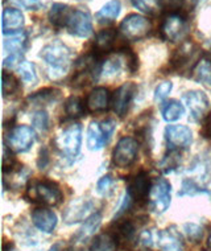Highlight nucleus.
Instances as JSON below:
<instances>
[{"label": "nucleus", "mask_w": 211, "mask_h": 251, "mask_svg": "<svg viewBox=\"0 0 211 251\" xmlns=\"http://www.w3.org/2000/svg\"><path fill=\"white\" fill-rule=\"evenodd\" d=\"M40 57L47 62L54 75H64L71 60V50L65 44L54 41L41 49Z\"/></svg>", "instance_id": "nucleus-1"}, {"label": "nucleus", "mask_w": 211, "mask_h": 251, "mask_svg": "<svg viewBox=\"0 0 211 251\" xmlns=\"http://www.w3.org/2000/svg\"><path fill=\"white\" fill-rule=\"evenodd\" d=\"M209 164L206 160H197L193 164V167L188 171L186 177L182 181L181 192L178 193L180 196H194L197 193H207L205 189V185L209 181L210 174H209Z\"/></svg>", "instance_id": "nucleus-2"}, {"label": "nucleus", "mask_w": 211, "mask_h": 251, "mask_svg": "<svg viewBox=\"0 0 211 251\" xmlns=\"http://www.w3.org/2000/svg\"><path fill=\"white\" fill-rule=\"evenodd\" d=\"M26 196L29 197L30 201L41 202L47 206H57L64 199L60 186L57 185L56 182L47 181V180L30 182L26 191Z\"/></svg>", "instance_id": "nucleus-3"}, {"label": "nucleus", "mask_w": 211, "mask_h": 251, "mask_svg": "<svg viewBox=\"0 0 211 251\" xmlns=\"http://www.w3.org/2000/svg\"><path fill=\"white\" fill-rule=\"evenodd\" d=\"M102 73V68L98 62L96 54H86L78 58L74 64V86H87L91 82H94L98 75Z\"/></svg>", "instance_id": "nucleus-4"}, {"label": "nucleus", "mask_w": 211, "mask_h": 251, "mask_svg": "<svg viewBox=\"0 0 211 251\" xmlns=\"http://www.w3.org/2000/svg\"><path fill=\"white\" fill-rule=\"evenodd\" d=\"M201 57V50L193 41H185L181 47L173 53L170 58V65L177 73H188L189 70H194Z\"/></svg>", "instance_id": "nucleus-5"}, {"label": "nucleus", "mask_w": 211, "mask_h": 251, "mask_svg": "<svg viewBox=\"0 0 211 251\" xmlns=\"http://www.w3.org/2000/svg\"><path fill=\"white\" fill-rule=\"evenodd\" d=\"M151 29V22L141 15H138V13L128 15L119 26V30H120L123 37L129 40V41H138V40L147 37Z\"/></svg>", "instance_id": "nucleus-6"}, {"label": "nucleus", "mask_w": 211, "mask_h": 251, "mask_svg": "<svg viewBox=\"0 0 211 251\" xmlns=\"http://www.w3.org/2000/svg\"><path fill=\"white\" fill-rule=\"evenodd\" d=\"M56 144L58 150L66 157L73 159L78 155L82 144V128L79 125H71L65 128L56 139Z\"/></svg>", "instance_id": "nucleus-7"}, {"label": "nucleus", "mask_w": 211, "mask_h": 251, "mask_svg": "<svg viewBox=\"0 0 211 251\" xmlns=\"http://www.w3.org/2000/svg\"><path fill=\"white\" fill-rule=\"evenodd\" d=\"M115 131V122L106 121L103 123L93 122L87 130V147L91 151H99L108 143Z\"/></svg>", "instance_id": "nucleus-8"}, {"label": "nucleus", "mask_w": 211, "mask_h": 251, "mask_svg": "<svg viewBox=\"0 0 211 251\" xmlns=\"http://www.w3.org/2000/svg\"><path fill=\"white\" fill-rule=\"evenodd\" d=\"M139 144L132 138H121L112 152V161L119 168H127L132 165L138 157Z\"/></svg>", "instance_id": "nucleus-9"}, {"label": "nucleus", "mask_w": 211, "mask_h": 251, "mask_svg": "<svg viewBox=\"0 0 211 251\" xmlns=\"http://www.w3.org/2000/svg\"><path fill=\"white\" fill-rule=\"evenodd\" d=\"M188 20L186 16L180 15V13H170L165 18L163 26H161V33L166 41L170 43H177L185 37L188 32Z\"/></svg>", "instance_id": "nucleus-10"}, {"label": "nucleus", "mask_w": 211, "mask_h": 251, "mask_svg": "<svg viewBox=\"0 0 211 251\" xmlns=\"http://www.w3.org/2000/svg\"><path fill=\"white\" fill-rule=\"evenodd\" d=\"M172 186L170 182L165 178H159L157 181L152 185L151 193H149V201H151V208L156 213H164L168 210L172 200Z\"/></svg>", "instance_id": "nucleus-11"}, {"label": "nucleus", "mask_w": 211, "mask_h": 251, "mask_svg": "<svg viewBox=\"0 0 211 251\" xmlns=\"http://www.w3.org/2000/svg\"><path fill=\"white\" fill-rule=\"evenodd\" d=\"M182 100L189 110L191 119L195 122L201 121L210 110V100L206 94L201 90H193L186 93L185 96L182 97Z\"/></svg>", "instance_id": "nucleus-12"}, {"label": "nucleus", "mask_w": 211, "mask_h": 251, "mask_svg": "<svg viewBox=\"0 0 211 251\" xmlns=\"http://www.w3.org/2000/svg\"><path fill=\"white\" fill-rule=\"evenodd\" d=\"M7 143L12 151H28L35 143V130L28 126H16L7 136Z\"/></svg>", "instance_id": "nucleus-13"}, {"label": "nucleus", "mask_w": 211, "mask_h": 251, "mask_svg": "<svg viewBox=\"0 0 211 251\" xmlns=\"http://www.w3.org/2000/svg\"><path fill=\"white\" fill-rule=\"evenodd\" d=\"M66 29L69 30L70 35L87 39L93 35V22H91L90 13L86 11L74 9L70 16Z\"/></svg>", "instance_id": "nucleus-14"}, {"label": "nucleus", "mask_w": 211, "mask_h": 251, "mask_svg": "<svg viewBox=\"0 0 211 251\" xmlns=\"http://www.w3.org/2000/svg\"><path fill=\"white\" fill-rule=\"evenodd\" d=\"M136 85L132 82L123 83L112 97V107L114 111L117 113L119 117H124L125 113L128 111V107L132 100H134L135 94H136Z\"/></svg>", "instance_id": "nucleus-15"}, {"label": "nucleus", "mask_w": 211, "mask_h": 251, "mask_svg": "<svg viewBox=\"0 0 211 251\" xmlns=\"http://www.w3.org/2000/svg\"><path fill=\"white\" fill-rule=\"evenodd\" d=\"M151 181L145 172H140L136 176L129 180L128 184V195L131 196L132 201L141 203L145 200L149 199L151 193Z\"/></svg>", "instance_id": "nucleus-16"}, {"label": "nucleus", "mask_w": 211, "mask_h": 251, "mask_svg": "<svg viewBox=\"0 0 211 251\" xmlns=\"http://www.w3.org/2000/svg\"><path fill=\"white\" fill-rule=\"evenodd\" d=\"M93 209V202L86 199H77L69 203V206L65 209L64 221L68 225H73L77 222L83 221Z\"/></svg>", "instance_id": "nucleus-17"}, {"label": "nucleus", "mask_w": 211, "mask_h": 251, "mask_svg": "<svg viewBox=\"0 0 211 251\" xmlns=\"http://www.w3.org/2000/svg\"><path fill=\"white\" fill-rule=\"evenodd\" d=\"M165 136L172 148H188L193 142L191 130L186 126H168L165 130Z\"/></svg>", "instance_id": "nucleus-18"}, {"label": "nucleus", "mask_w": 211, "mask_h": 251, "mask_svg": "<svg viewBox=\"0 0 211 251\" xmlns=\"http://www.w3.org/2000/svg\"><path fill=\"white\" fill-rule=\"evenodd\" d=\"M156 245L161 251H182L184 242L180 234L170 229L160 230L156 234Z\"/></svg>", "instance_id": "nucleus-19"}, {"label": "nucleus", "mask_w": 211, "mask_h": 251, "mask_svg": "<svg viewBox=\"0 0 211 251\" xmlns=\"http://www.w3.org/2000/svg\"><path fill=\"white\" fill-rule=\"evenodd\" d=\"M32 222L33 225L43 233H53L57 226L56 213L45 208H37L32 212Z\"/></svg>", "instance_id": "nucleus-20"}, {"label": "nucleus", "mask_w": 211, "mask_h": 251, "mask_svg": "<svg viewBox=\"0 0 211 251\" xmlns=\"http://www.w3.org/2000/svg\"><path fill=\"white\" fill-rule=\"evenodd\" d=\"M110 91L106 87H96L87 96L86 107L90 113H102L110 106Z\"/></svg>", "instance_id": "nucleus-21"}, {"label": "nucleus", "mask_w": 211, "mask_h": 251, "mask_svg": "<svg viewBox=\"0 0 211 251\" xmlns=\"http://www.w3.org/2000/svg\"><path fill=\"white\" fill-rule=\"evenodd\" d=\"M24 26V16L16 8H5L1 16V28L4 35H13Z\"/></svg>", "instance_id": "nucleus-22"}, {"label": "nucleus", "mask_w": 211, "mask_h": 251, "mask_svg": "<svg viewBox=\"0 0 211 251\" xmlns=\"http://www.w3.org/2000/svg\"><path fill=\"white\" fill-rule=\"evenodd\" d=\"M100 222H102V214L100 213H94L89 218H86V221L82 225V227L78 230L75 235L73 237L74 246L85 243L87 239L91 238L93 234L95 233V230L100 226Z\"/></svg>", "instance_id": "nucleus-23"}, {"label": "nucleus", "mask_w": 211, "mask_h": 251, "mask_svg": "<svg viewBox=\"0 0 211 251\" xmlns=\"http://www.w3.org/2000/svg\"><path fill=\"white\" fill-rule=\"evenodd\" d=\"M135 231H136V226H135L134 222L125 220V221L117 222L114 226V230L110 233H112V235L115 237L119 245L127 246L134 241Z\"/></svg>", "instance_id": "nucleus-24"}, {"label": "nucleus", "mask_w": 211, "mask_h": 251, "mask_svg": "<svg viewBox=\"0 0 211 251\" xmlns=\"http://www.w3.org/2000/svg\"><path fill=\"white\" fill-rule=\"evenodd\" d=\"M73 11L74 9L70 8L69 5L62 4V3H56V4L52 5V8L47 13V18H49V22L52 23L54 26H57V28H62V26L66 28Z\"/></svg>", "instance_id": "nucleus-25"}, {"label": "nucleus", "mask_w": 211, "mask_h": 251, "mask_svg": "<svg viewBox=\"0 0 211 251\" xmlns=\"http://www.w3.org/2000/svg\"><path fill=\"white\" fill-rule=\"evenodd\" d=\"M117 41V30L112 29H103L95 37L94 48L96 53H110L115 47Z\"/></svg>", "instance_id": "nucleus-26"}, {"label": "nucleus", "mask_w": 211, "mask_h": 251, "mask_svg": "<svg viewBox=\"0 0 211 251\" xmlns=\"http://www.w3.org/2000/svg\"><path fill=\"white\" fill-rule=\"evenodd\" d=\"M119 243L112 233H103L96 235L90 245V251H117Z\"/></svg>", "instance_id": "nucleus-27"}, {"label": "nucleus", "mask_w": 211, "mask_h": 251, "mask_svg": "<svg viewBox=\"0 0 211 251\" xmlns=\"http://www.w3.org/2000/svg\"><path fill=\"white\" fill-rule=\"evenodd\" d=\"M121 5L119 0H111L107 4H104L96 13V20L99 23L114 22L120 13Z\"/></svg>", "instance_id": "nucleus-28"}, {"label": "nucleus", "mask_w": 211, "mask_h": 251, "mask_svg": "<svg viewBox=\"0 0 211 251\" xmlns=\"http://www.w3.org/2000/svg\"><path fill=\"white\" fill-rule=\"evenodd\" d=\"M26 47V36L24 33H13L4 40L5 52L9 54H22Z\"/></svg>", "instance_id": "nucleus-29"}, {"label": "nucleus", "mask_w": 211, "mask_h": 251, "mask_svg": "<svg viewBox=\"0 0 211 251\" xmlns=\"http://www.w3.org/2000/svg\"><path fill=\"white\" fill-rule=\"evenodd\" d=\"M194 79L203 85L211 86V61L203 58L197 64L193 70Z\"/></svg>", "instance_id": "nucleus-30"}, {"label": "nucleus", "mask_w": 211, "mask_h": 251, "mask_svg": "<svg viewBox=\"0 0 211 251\" xmlns=\"http://www.w3.org/2000/svg\"><path fill=\"white\" fill-rule=\"evenodd\" d=\"M185 114L184 104L180 103L178 100H169L163 107V117L166 122H176Z\"/></svg>", "instance_id": "nucleus-31"}, {"label": "nucleus", "mask_w": 211, "mask_h": 251, "mask_svg": "<svg viewBox=\"0 0 211 251\" xmlns=\"http://www.w3.org/2000/svg\"><path fill=\"white\" fill-rule=\"evenodd\" d=\"M131 1L135 8L149 16H156L161 11V0H131Z\"/></svg>", "instance_id": "nucleus-32"}, {"label": "nucleus", "mask_w": 211, "mask_h": 251, "mask_svg": "<svg viewBox=\"0 0 211 251\" xmlns=\"http://www.w3.org/2000/svg\"><path fill=\"white\" fill-rule=\"evenodd\" d=\"M197 4V0H170L169 9L170 13H180L186 16L190 11H193Z\"/></svg>", "instance_id": "nucleus-33"}, {"label": "nucleus", "mask_w": 211, "mask_h": 251, "mask_svg": "<svg viewBox=\"0 0 211 251\" xmlns=\"http://www.w3.org/2000/svg\"><path fill=\"white\" fill-rule=\"evenodd\" d=\"M65 111L70 118H79L85 114V107H83L82 100L78 97H70L65 103Z\"/></svg>", "instance_id": "nucleus-34"}, {"label": "nucleus", "mask_w": 211, "mask_h": 251, "mask_svg": "<svg viewBox=\"0 0 211 251\" xmlns=\"http://www.w3.org/2000/svg\"><path fill=\"white\" fill-rule=\"evenodd\" d=\"M18 72L20 77L24 82L35 83L37 81V73H36V68L32 62L28 61H22L20 65L18 66Z\"/></svg>", "instance_id": "nucleus-35"}, {"label": "nucleus", "mask_w": 211, "mask_h": 251, "mask_svg": "<svg viewBox=\"0 0 211 251\" xmlns=\"http://www.w3.org/2000/svg\"><path fill=\"white\" fill-rule=\"evenodd\" d=\"M1 90L3 96L8 97L15 94L19 90V81L15 78V75L9 73H3L1 77Z\"/></svg>", "instance_id": "nucleus-36"}, {"label": "nucleus", "mask_w": 211, "mask_h": 251, "mask_svg": "<svg viewBox=\"0 0 211 251\" xmlns=\"http://www.w3.org/2000/svg\"><path fill=\"white\" fill-rule=\"evenodd\" d=\"M32 125L35 127V130H37L39 132H45L47 130V125H49L47 114L43 110L36 111L35 115L32 117Z\"/></svg>", "instance_id": "nucleus-37"}, {"label": "nucleus", "mask_w": 211, "mask_h": 251, "mask_svg": "<svg viewBox=\"0 0 211 251\" xmlns=\"http://www.w3.org/2000/svg\"><path fill=\"white\" fill-rule=\"evenodd\" d=\"M58 94V91L52 90V89H47V90H41L39 93H35L33 96L29 97V100L35 102V103H47L52 100H54V96Z\"/></svg>", "instance_id": "nucleus-38"}, {"label": "nucleus", "mask_w": 211, "mask_h": 251, "mask_svg": "<svg viewBox=\"0 0 211 251\" xmlns=\"http://www.w3.org/2000/svg\"><path fill=\"white\" fill-rule=\"evenodd\" d=\"M184 229H185L188 238L190 241H193L194 243H197L199 239H202L203 229L199 225H197V224H186Z\"/></svg>", "instance_id": "nucleus-39"}, {"label": "nucleus", "mask_w": 211, "mask_h": 251, "mask_svg": "<svg viewBox=\"0 0 211 251\" xmlns=\"http://www.w3.org/2000/svg\"><path fill=\"white\" fill-rule=\"evenodd\" d=\"M172 82L170 81H165V82H161L159 86L156 87L155 90V100H165L166 97L170 94V91H172Z\"/></svg>", "instance_id": "nucleus-40"}, {"label": "nucleus", "mask_w": 211, "mask_h": 251, "mask_svg": "<svg viewBox=\"0 0 211 251\" xmlns=\"http://www.w3.org/2000/svg\"><path fill=\"white\" fill-rule=\"evenodd\" d=\"M177 164H178V152L173 151L169 156H165V159L161 163V167L165 168V172H169L173 168H176Z\"/></svg>", "instance_id": "nucleus-41"}, {"label": "nucleus", "mask_w": 211, "mask_h": 251, "mask_svg": "<svg viewBox=\"0 0 211 251\" xmlns=\"http://www.w3.org/2000/svg\"><path fill=\"white\" fill-rule=\"evenodd\" d=\"M112 182L114 181H112V177L110 175L103 176V177L98 181V184H96V191H98V193H99V195H107L108 192H110V189H111Z\"/></svg>", "instance_id": "nucleus-42"}, {"label": "nucleus", "mask_w": 211, "mask_h": 251, "mask_svg": "<svg viewBox=\"0 0 211 251\" xmlns=\"http://www.w3.org/2000/svg\"><path fill=\"white\" fill-rule=\"evenodd\" d=\"M15 1L28 11H39L43 8V3L40 0H15Z\"/></svg>", "instance_id": "nucleus-43"}, {"label": "nucleus", "mask_w": 211, "mask_h": 251, "mask_svg": "<svg viewBox=\"0 0 211 251\" xmlns=\"http://www.w3.org/2000/svg\"><path fill=\"white\" fill-rule=\"evenodd\" d=\"M13 164H15V159H13L12 153L4 146V148H3V169H4V172L12 168Z\"/></svg>", "instance_id": "nucleus-44"}, {"label": "nucleus", "mask_w": 211, "mask_h": 251, "mask_svg": "<svg viewBox=\"0 0 211 251\" xmlns=\"http://www.w3.org/2000/svg\"><path fill=\"white\" fill-rule=\"evenodd\" d=\"M203 135L206 136V138H211V114L207 118L206 123H205V127H203Z\"/></svg>", "instance_id": "nucleus-45"}, {"label": "nucleus", "mask_w": 211, "mask_h": 251, "mask_svg": "<svg viewBox=\"0 0 211 251\" xmlns=\"http://www.w3.org/2000/svg\"><path fill=\"white\" fill-rule=\"evenodd\" d=\"M49 251H60V243H57V245H54V246L50 249Z\"/></svg>", "instance_id": "nucleus-46"}, {"label": "nucleus", "mask_w": 211, "mask_h": 251, "mask_svg": "<svg viewBox=\"0 0 211 251\" xmlns=\"http://www.w3.org/2000/svg\"><path fill=\"white\" fill-rule=\"evenodd\" d=\"M207 52L211 54V40H209V41H207Z\"/></svg>", "instance_id": "nucleus-47"}, {"label": "nucleus", "mask_w": 211, "mask_h": 251, "mask_svg": "<svg viewBox=\"0 0 211 251\" xmlns=\"http://www.w3.org/2000/svg\"><path fill=\"white\" fill-rule=\"evenodd\" d=\"M209 246H211V234L210 237H209Z\"/></svg>", "instance_id": "nucleus-48"}]
</instances>
